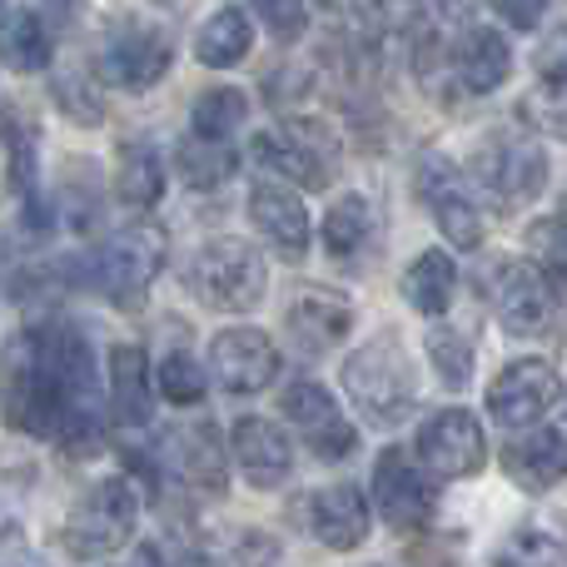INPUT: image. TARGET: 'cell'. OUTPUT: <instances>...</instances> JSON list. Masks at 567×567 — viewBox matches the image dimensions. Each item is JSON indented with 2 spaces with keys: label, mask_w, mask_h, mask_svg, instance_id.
I'll use <instances>...</instances> for the list:
<instances>
[{
  "label": "cell",
  "mask_w": 567,
  "mask_h": 567,
  "mask_svg": "<svg viewBox=\"0 0 567 567\" xmlns=\"http://www.w3.org/2000/svg\"><path fill=\"white\" fill-rule=\"evenodd\" d=\"M105 379L90 339L65 319H45L20 339L6 383V423L30 439H75L100 419Z\"/></svg>",
  "instance_id": "cell-1"
},
{
  "label": "cell",
  "mask_w": 567,
  "mask_h": 567,
  "mask_svg": "<svg viewBox=\"0 0 567 567\" xmlns=\"http://www.w3.org/2000/svg\"><path fill=\"white\" fill-rule=\"evenodd\" d=\"M343 393L353 399V409L373 423V429H399L419 403V373L413 359L393 333L359 343L343 359Z\"/></svg>",
  "instance_id": "cell-2"
},
{
  "label": "cell",
  "mask_w": 567,
  "mask_h": 567,
  "mask_svg": "<svg viewBox=\"0 0 567 567\" xmlns=\"http://www.w3.org/2000/svg\"><path fill=\"white\" fill-rule=\"evenodd\" d=\"M140 523V488L125 473H105L75 498V508L60 523V548L75 563H100L110 553H120L135 538Z\"/></svg>",
  "instance_id": "cell-3"
},
{
  "label": "cell",
  "mask_w": 567,
  "mask_h": 567,
  "mask_svg": "<svg viewBox=\"0 0 567 567\" xmlns=\"http://www.w3.org/2000/svg\"><path fill=\"white\" fill-rule=\"evenodd\" d=\"M189 289L205 309L219 313H249L265 303L269 289V265L249 239L235 235H219L209 245H199L195 265H189Z\"/></svg>",
  "instance_id": "cell-4"
},
{
  "label": "cell",
  "mask_w": 567,
  "mask_h": 567,
  "mask_svg": "<svg viewBox=\"0 0 567 567\" xmlns=\"http://www.w3.org/2000/svg\"><path fill=\"white\" fill-rule=\"evenodd\" d=\"M169 259V235L155 219H135V225H120L115 235L100 245L95 265H90V279H95L100 293H110L115 303H135L150 284L159 279Z\"/></svg>",
  "instance_id": "cell-5"
},
{
  "label": "cell",
  "mask_w": 567,
  "mask_h": 567,
  "mask_svg": "<svg viewBox=\"0 0 567 567\" xmlns=\"http://www.w3.org/2000/svg\"><path fill=\"white\" fill-rule=\"evenodd\" d=\"M175 45L159 25H135V20H120L105 30V40L95 45V80L120 90H150L165 80Z\"/></svg>",
  "instance_id": "cell-6"
},
{
  "label": "cell",
  "mask_w": 567,
  "mask_h": 567,
  "mask_svg": "<svg viewBox=\"0 0 567 567\" xmlns=\"http://www.w3.org/2000/svg\"><path fill=\"white\" fill-rule=\"evenodd\" d=\"M284 419L293 423V433L303 439V449L323 463H343L359 453V429L343 413V403L323 389L319 379H293L284 389Z\"/></svg>",
  "instance_id": "cell-7"
},
{
  "label": "cell",
  "mask_w": 567,
  "mask_h": 567,
  "mask_svg": "<svg viewBox=\"0 0 567 567\" xmlns=\"http://www.w3.org/2000/svg\"><path fill=\"white\" fill-rule=\"evenodd\" d=\"M488 293H493V313L508 333H548L558 323V289L548 284L538 265H523V259H498L488 279Z\"/></svg>",
  "instance_id": "cell-8"
},
{
  "label": "cell",
  "mask_w": 567,
  "mask_h": 567,
  "mask_svg": "<svg viewBox=\"0 0 567 567\" xmlns=\"http://www.w3.org/2000/svg\"><path fill=\"white\" fill-rule=\"evenodd\" d=\"M284 359L279 343L269 339L265 329H249V323H235V329H219L209 339V379L225 393H259L279 379Z\"/></svg>",
  "instance_id": "cell-9"
},
{
  "label": "cell",
  "mask_w": 567,
  "mask_h": 567,
  "mask_svg": "<svg viewBox=\"0 0 567 567\" xmlns=\"http://www.w3.org/2000/svg\"><path fill=\"white\" fill-rule=\"evenodd\" d=\"M473 179H478L503 209H518V205H528V199H538L543 185H548V155H543V145H533V140H493V145H483L478 159H473Z\"/></svg>",
  "instance_id": "cell-10"
},
{
  "label": "cell",
  "mask_w": 567,
  "mask_h": 567,
  "mask_svg": "<svg viewBox=\"0 0 567 567\" xmlns=\"http://www.w3.org/2000/svg\"><path fill=\"white\" fill-rule=\"evenodd\" d=\"M563 399V379L548 359H513L488 383V419L503 429H533Z\"/></svg>",
  "instance_id": "cell-11"
},
{
  "label": "cell",
  "mask_w": 567,
  "mask_h": 567,
  "mask_svg": "<svg viewBox=\"0 0 567 567\" xmlns=\"http://www.w3.org/2000/svg\"><path fill=\"white\" fill-rule=\"evenodd\" d=\"M419 199L433 209L443 239L453 249H478L483 245V209L473 199L468 179L449 165L443 155H423L419 159Z\"/></svg>",
  "instance_id": "cell-12"
},
{
  "label": "cell",
  "mask_w": 567,
  "mask_h": 567,
  "mask_svg": "<svg viewBox=\"0 0 567 567\" xmlns=\"http://www.w3.org/2000/svg\"><path fill=\"white\" fill-rule=\"evenodd\" d=\"M419 458L433 478H473L488 458V439L483 423L468 409H439L429 423L419 429Z\"/></svg>",
  "instance_id": "cell-13"
},
{
  "label": "cell",
  "mask_w": 567,
  "mask_h": 567,
  "mask_svg": "<svg viewBox=\"0 0 567 567\" xmlns=\"http://www.w3.org/2000/svg\"><path fill=\"white\" fill-rule=\"evenodd\" d=\"M299 503H303L299 523L329 553L363 548V538H369V528H373V508H369V498H363L359 483H349V478L323 483V488H313L309 498H299Z\"/></svg>",
  "instance_id": "cell-14"
},
{
  "label": "cell",
  "mask_w": 567,
  "mask_h": 567,
  "mask_svg": "<svg viewBox=\"0 0 567 567\" xmlns=\"http://www.w3.org/2000/svg\"><path fill=\"white\" fill-rule=\"evenodd\" d=\"M433 483H429V468L409 463L403 449H389L379 453L373 463V508L383 513V523L399 533H419L423 523L433 518Z\"/></svg>",
  "instance_id": "cell-15"
},
{
  "label": "cell",
  "mask_w": 567,
  "mask_h": 567,
  "mask_svg": "<svg viewBox=\"0 0 567 567\" xmlns=\"http://www.w3.org/2000/svg\"><path fill=\"white\" fill-rule=\"evenodd\" d=\"M229 458H235L239 478H245L249 488H259V493L284 488V483H289V473H293L289 433H284L279 423L259 419V413L235 419V429H229Z\"/></svg>",
  "instance_id": "cell-16"
},
{
  "label": "cell",
  "mask_w": 567,
  "mask_h": 567,
  "mask_svg": "<svg viewBox=\"0 0 567 567\" xmlns=\"http://www.w3.org/2000/svg\"><path fill=\"white\" fill-rule=\"evenodd\" d=\"M284 329L299 343L303 353H329L333 343L349 339L353 329V303L349 293L323 289V284H303L289 299V313H284Z\"/></svg>",
  "instance_id": "cell-17"
},
{
  "label": "cell",
  "mask_w": 567,
  "mask_h": 567,
  "mask_svg": "<svg viewBox=\"0 0 567 567\" xmlns=\"http://www.w3.org/2000/svg\"><path fill=\"white\" fill-rule=\"evenodd\" d=\"M449 75L463 95H493L513 75V45L503 40V30L468 25L449 45Z\"/></svg>",
  "instance_id": "cell-18"
},
{
  "label": "cell",
  "mask_w": 567,
  "mask_h": 567,
  "mask_svg": "<svg viewBox=\"0 0 567 567\" xmlns=\"http://www.w3.org/2000/svg\"><path fill=\"white\" fill-rule=\"evenodd\" d=\"M503 473L523 493H553L567 478V433L563 429H523L503 449Z\"/></svg>",
  "instance_id": "cell-19"
},
{
  "label": "cell",
  "mask_w": 567,
  "mask_h": 567,
  "mask_svg": "<svg viewBox=\"0 0 567 567\" xmlns=\"http://www.w3.org/2000/svg\"><path fill=\"white\" fill-rule=\"evenodd\" d=\"M249 219H255V229L279 249V255L303 259L309 235H313V219H309V209H303V199L293 195V189H284L279 179H269V185L259 179V185L249 189Z\"/></svg>",
  "instance_id": "cell-20"
},
{
  "label": "cell",
  "mask_w": 567,
  "mask_h": 567,
  "mask_svg": "<svg viewBox=\"0 0 567 567\" xmlns=\"http://www.w3.org/2000/svg\"><path fill=\"white\" fill-rule=\"evenodd\" d=\"M155 393L159 383H155V369H150V353L140 343H115L110 349V413H115V423L145 429Z\"/></svg>",
  "instance_id": "cell-21"
},
{
  "label": "cell",
  "mask_w": 567,
  "mask_h": 567,
  "mask_svg": "<svg viewBox=\"0 0 567 567\" xmlns=\"http://www.w3.org/2000/svg\"><path fill=\"white\" fill-rule=\"evenodd\" d=\"M165 463L169 473L189 483V488H205V493H219L225 488V443H219L215 429L205 423H189V429H175L165 433Z\"/></svg>",
  "instance_id": "cell-22"
},
{
  "label": "cell",
  "mask_w": 567,
  "mask_h": 567,
  "mask_svg": "<svg viewBox=\"0 0 567 567\" xmlns=\"http://www.w3.org/2000/svg\"><path fill=\"white\" fill-rule=\"evenodd\" d=\"M399 293L413 313L423 319H443L453 309V293H458V265H453L449 249H423L399 279Z\"/></svg>",
  "instance_id": "cell-23"
},
{
  "label": "cell",
  "mask_w": 567,
  "mask_h": 567,
  "mask_svg": "<svg viewBox=\"0 0 567 567\" xmlns=\"http://www.w3.org/2000/svg\"><path fill=\"white\" fill-rule=\"evenodd\" d=\"M249 155H255L275 179H289V185H303V189H323V185H329V165L319 159V150H313V145H303V135L259 130V135L249 140Z\"/></svg>",
  "instance_id": "cell-24"
},
{
  "label": "cell",
  "mask_w": 567,
  "mask_h": 567,
  "mask_svg": "<svg viewBox=\"0 0 567 567\" xmlns=\"http://www.w3.org/2000/svg\"><path fill=\"white\" fill-rule=\"evenodd\" d=\"M55 55V30L40 20V10H6L0 16V60L20 75H35Z\"/></svg>",
  "instance_id": "cell-25"
},
{
  "label": "cell",
  "mask_w": 567,
  "mask_h": 567,
  "mask_svg": "<svg viewBox=\"0 0 567 567\" xmlns=\"http://www.w3.org/2000/svg\"><path fill=\"white\" fill-rule=\"evenodd\" d=\"M175 169L189 189H225L239 175V150L229 140H209L189 130L175 150Z\"/></svg>",
  "instance_id": "cell-26"
},
{
  "label": "cell",
  "mask_w": 567,
  "mask_h": 567,
  "mask_svg": "<svg viewBox=\"0 0 567 567\" xmlns=\"http://www.w3.org/2000/svg\"><path fill=\"white\" fill-rule=\"evenodd\" d=\"M249 45H255V25H249V16L239 6H225L215 10V16L199 25L195 35V60L209 70H229L239 65V60L249 55Z\"/></svg>",
  "instance_id": "cell-27"
},
{
  "label": "cell",
  "mask_w": 567,
  "mask_h": 567,
  "mask_svg": "<svg viewBox=\"0 0 567 567\" xmlns=\"http://www.w3.org/2000/svg\"><path fill=\"white\" fill-rule=\"evenodd\" d=\"M115 195L125 209H155L165 199V159L155 155V145H140L130 140L120 150V165H115Z\"/></svg>",
  "instance_id": "cell-28"
},
{
  "label": "cell",
  "mask_w": 567,
  "mask_h": 567,
  "mask_svg": "<svg viewBox=\"0 0 567 567\" xmlns=\"http://www.w3.org/2000/svg\"><path fill=\"white\" fill-rule=\"evenodd\" d=\"M319 229H323V249H329L333 259L359 255V249L369 245V235H373V205H369L363 195H343V199H333Z\"/></svg>",
  "instance_id": "cell-29"
},
{
  "label": "cell",
  "mask_w": 567,
  "mask_h": 567,
  "mask_svg": "<svg viewBox=\"0 0 567 567\" xmlns=\"http://www.w3.org/2000/svg\"><path fill=\"white\" fill-rule=\"evenodd\" d=\"M249 120V95L239 85H215L195 100L189 110V130L195 135H209V140H235Z\"/></svg>",
  "instance_id": "cell-30"
},
{
  "label": "cell",
  "mask_w": 567,
  "mask_h": 567,
  "mask_svg": "<svg viewBox=\"0 0 567 567\" xmlns=\"http://www.w3.org/2000/svg\"><path fill=\"white\" fill-rule=\"evenodd\" d=\"M155 383H159V399L175 403V409H195V403H205V393H209L205 363H199L195 353H185V349H175V353L159 359Z\"/></svg>",
  "instance_id": "cell-31"
},
{
  "label": "cell",
  "mask_w": 567,
  "mask_h": 567,
  "mask_svg": "<svg viewBox=\"0 0 567 567\" xmlns=\"http://www.w3.org/2000/svg\"><path fill=\"white\" fill-rule=\"evenodd\" d=\"M50 100H55L60 115L75 120V125H85V130L105 125V95H100V80L95 75H80V70L50 75Z\"/></svg>",
  "instance_id": "cell-32"
},
{
  "label": "cell",
  "mask_w": 567,
  "mask_h": 567,
  "mask_svg": "<svg viewBox=\"0 0 567 567\" xmlns=\"http://www.w3.org/2000/svg\"><path fill=\"white\" fill-rule=\"evenodd\" d=\"M423 349H429V363H433V373H439L443 389H463V383L473 379V363H478V353H473L468 333L439 323V329H429Z\"/></svg>",
  "instance_id": "cell-33"
},
{
  "label": "cell",
  "mask_w": 567,
  "mask_h": 567,
  "mask_svg": "<svg viewBox=\"0 0 567 567\" xmlns=\"http://www.w3.org/2000/svg\"><path fill=\"white\" fill-rule=\"evenodd\" d=\"M0 150H6V175L20 195H35V130L0 105Z\"/></svg>",
  "instance_id": "cell-34"
},
{
  "label": "cell",
  "mask_w": 567,
  "mask_h": 567,
  "mask_svg": "<svg viewBox=\"0 0 567 567\" xmlns=\"http://www.w3.org/2000/svg\"><path fill=\"white\" fill-rule=\"evenodd\" d=\"M493 567H567V543L543 523H528V528H518L503 543Z\"/></svg>",
  "instance_id": "cell-35"
},
{
  "label": "cell",
  "mask_w": 567,
  "mask_h": 567,
  "mask_svg": "<svg viewBox=\"0 0 567 567\" xmlns=\"http://www.w3.org/2000/svg\"><path fill=\"white\" fill-rule=\"evenodd\" d=\"M528 249L538 259V269L548 275L553 289H567V215L558 219H538L528 229Z\"/></svg>",
  "instance_id": "cell-36"
},
{
  "label": "cell",
  "mask_w": 567,
  "mask_h": 567,
  "mask_svg": "<svg viewBox=\"0 0 567 567\" xmlns=\"http://www.w3.org/2000/svg\"><path fill=\"white\" fill-rule=\"evenodd\" d=\"M279 563V543L269 538V533H235V538L225 543L219 553H209V558H199L195 567H275Z\"/></svg>",
  "instance_id": "cell-37"
},
{
  "label": "cell",
  "mask_w": 567,
  "mask_h": 567,
  "mask_svg": "<svg viewBox=\"0 0 567 567\" xmlns=\"http://www.w3.org/2000/svg\"><path fill=\"white\" fill-rule=\"evenodd\" d=\"M523 120L538 125L543 135L567 140V85L563 80H538V90H528V100H523Z\"/></svg>",
  "instance_id": "cell-38"
},
{
  "label": "cell",
  "mask_w": 567,
  "mask_h": 567,
  "mask_svg": "<svg viewBox=\"0 0 567 567\" xmlns=\"http://www.w3.org/2000/svg\"><path fill=\"white\" fill-rule=\"evenodd\" d=\"M255 10L275 40H299L309 30V0H255Z\"/></svg>",
  "instance_id": "cell-39"
},
{
  "label": "cell",
  "mask_w": 567,
  "mask_h": 567,
  "mask_svg": "<svg viewBox=\"0 0 567 567\" xmlns=\"http://www.w3.org/2000/svg\"><path fill=\"white\" fill-rule=\"evenodd\" d=\"M353 6L363 10V20H369V25L403 30V25H413V20L423 16V6H429V0H353Z\"/></svg>",
  "instance_id": "cell-40"
},
{
  "label": "cell",
  "mask_w": 567,
  "mask_h": 567,
  "mask_svg": "<svg viewBox=\"0 0 567 567\" xmlns=\"http://www.w3.org/2000/svg\"><path fill=\"white\" fill-rule=\"evenodd\" d=\"M543 80H563L567 85V25H553L548 35L538 40V55H533Z\"/></svg>",
  "instance_id": "cell-41"
},
{
  "label": "cell",
  "mask_w": 567,
  "mask_h": 567,
  "mask_svg": "<svg viewBox=\"0 0 567 567\" xmlns=\"http://www.w3.org/2000/svg\"><path fill=\"white\" fill-rule=\"evenodd\" d=\"M488 6L498 10L513 30H533L543 20V10H548V0H488Z\"/></svg>",
  "instance_id": "cell-42"
},
{
  "label": "cell",
  "mask_w": 567,
  "mask_h": 567,
  "mask_svg": "<svg viewBox=\"0 0 567 567\" xmlns=\"http://www.w3.org/2000/svg\"><path fill=\"white\" fill-rule=\"evenodd\" d=\"M40 20L50 30H75L85 20V0H40Z\"/></svg>",
  "instance_id": "cell-43"
},
{
  "label": "cell",
  "mask_w": 567,
  "mask_h": 567,
  "mask_svg": "<svg viewBox=\"0 0 567 567\" xmlns=\"http://www.w3.org/2000/svg\"><path fill=\"white\" fill-rule=\"evenodd\" d=\"M0 567H50V563L25 548H6V543H0Z\"/></svg>",
  "instance_id": "cell-44"
},
{
  "label": "cell",
  "mask_w": 567,
  "mask_h": 567,
  "mask_svg": "<svg viewBox=\"0 0 567 567\" xmlns=\"http://www.w3.org/2000/svg\"><path fill=\"white\" fill-rule=\"evenodd\" d=\"M120 567H159V553H155V548H140L135 558H130V563H120Z\"/></svg>",
  "instance_id": "cell-45"
},
{
  "label": "cell",
  "mask_w": 567,
  "mask_h": 567,
  "mask_svg": "<svg viewBox=\"0 0 567 567\" xmlns=\"http://www.w3.org/2000/svg\"><path fill=\"white\" fill-rule=\"evenodd\" d=\"M6 533H10V528H6V523H0V543H10V538H6Z\"/></svg>",
  "instance_id": "cell-46"
},
{
  "label": "cell",
  "mask_w": 567,
  "mask_h": 567,
  "mask_svg": "<svg viewBox=\"0 0 567 567\" xmlns=\"http://www.w3.org/2000/svg\"><path fill=\"white\" fill-rule=\"evenodd\" d=\"M323 6H343V0H323Z\"/></svg>",
  "instance_id": "cell-47"
}]
</instances>
